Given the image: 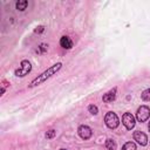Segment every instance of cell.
<instances>
[{
	"instance_id": "cell-9",
	"label": "cell",
	"mask_w": 150,
	"mask_h": 150,
	"mask_svg": "<svg viewBox=\"0 0 150 150\" xmlns=\"http://www.w3.org/2000/svg\"><path fill=\"white\" fill-rule=\"evenodd\" d=\"M60 46L64 49H70L73 47V41L69 36H62L60 39Z\"/></svg>"
},
{
	"instance_id": "cell-12",
	"label": "cell",
	"mask_w": 150,
	"mask_h": 150,
	"mask_svg": "<svg viewBox=\"0 0 150 150\" xmlns=\"http://www.w3.org/2000/svg\"><path fill=\"white\" fill-rule=\"evenodd\" d=\"M122 150H137V149H136V144L134 142H127L122 146Z\"/></svg>"
},
{
	"instance_id": "cell-7",
	"label": "cell",
	"mask_w": 150,
	"mask_h": 150,
	"mask_svg": "<svg viewBox=\"0 0 150 150\" xmlns=\"http://www.w3.org/2000/svg\"><path fill=\"white\" fill-rule=\"evenodd\" d=\"M134 139L139 144V145H146L148 144V137L144 132L137 130L134 132Z\"/></svg>"
},
{
	"instance_id": "cell-5",
	"label": "cell",
	"mask_w": 150,
	"mask_h": 150,
	"mask_svg": "<svg viewBox=\"0 0 150 150\" xmlns=\"http://www.w3.org/2000/svg\"><path fill=\"white\" fill-rule=\"evenodd\" d=\"M122 123L128 130H131L135 127V117L131 115V112H124L122 116Z\"/></svg>"
},
{
	"instance_id": "cell-19",
	"label": "cell",
	"mask_w": 150,
	"mask_h": 150,
	"mask_svg": "<svg viewBox=\"0 0 150 150\" xmlns=\"http://www.w3.org/2000/svg\"><path fill=\"white\" fill-rule=\"evenodd\" d=\"M60 150H67V149H60Z\"/></svg>"
},
{
	"instance_id": "cell-8",
	"label": "cell",
	"mask_w": 150,
	"mask_h": 150,
	"mask_svg": "<svg viewBox=\"0 0 150 150\" xmlns=\"http://www.w3.org/2000/svg\"><path fill=\"white\" fill-rule=\"evenodd\" d=\"M115 98H116V88H114V89H111L110 91L105 93V94L103 95V97H102L103 102H107V103L112 102Z\"/></svg>"
},
{
	"instance_id": "cell-11",
	"label": "cell",
	"mask_w": 150,
	"mask_h": 150,
	"mask_svg": "<svg viewBox=\"0 0 150 150\" xmlns=\"http://www.w3.org/2000/svg\"><path fill=\"white\" fill-rule=\"evenodd\" d=\"M116 143H115V141H112L111 138H108L107 141H105V148L108 149V150H116Z\"/></svg>"
},
{
	"instance_id": "cell-3",
	"label": "cell",
	"mask_w": 150,
	"mask_h": 150,
	"mask_svg": "<svg viewBox=\"0 0 150 150\" xmlns=\"http://www.w3.org/2000/svg\"><path fill=\"white\" fill-rule=\"evenodd\" d=\"M32 70V64L28 60H22L21 63H20V67L15 70V76L18 77H23L26 75H28V73Z\"/></svg>"
},
{
	"instance_id": "cell-4",
	"label": "cell",
	"mask_w": 150,
	"mask_h": 150,
	"mask_svg": "<svg viewBox=\"0 0 150 150\" xmlns=\"http://www.w3.org/2000/svg\"><path fill=\"white\" fill-rule=\"evenodd\" d=\"M150 117V108L146 107V105H141L138 109H137V112H136V118L139 121V122H145L148 121Z\"/></svg>"
},
{
	"instance_id": "cell-13",
	"label": "cell",
	"mask_w": 150,
	"mask_h": 150,
	"mask_svg": "<svg viewBox=\"0 0 150 150\" xmlns=\"http://www.w3.org/2000/svg\"><path fill=\"white\" fill-rule=\"evenodd\" d=\"M142 100H144V101H150V88H148V89H145L143 93H142Z\"/></svg>"
},
{
	"instance_id": "cell-14",
	"label": "cell",
	"mask_w": 150,
	"mask_h": 150,
	"mask_svg": "<svg viewBox=\"0 0 150 150\" xmlns=\"http://www.w3.org/2000/svg\"><path fill=\"white\" fill-rule=\"evenodd\" d=\"M88 110H89V112H90V114H93V115H96V114L98 112L97 107H96V105H94V104H90V105L88 107Z\"/></svg>"
},
{
	"instance_id": "cell-17",
	"label": "cell",
	"mask_w": 150,
	"mask_h": 150,
	"mask_svg": "<svg viewBox=\"0 0 150 150\" xmlns=\"http://www.w3.org/2000/svg\"><path fill=\"white\" fill-rule=\"evenodd\" d=\"M46 47H47V46H46V45H43V43H42V45H40V47H39V48H40V50H41V52H42V53H43V52H46V49H47V48H46Z\"/></svg>"
},
{
	"instance_id": "cell-10",
	"label": "cell",
	"mask_w": 150,
	"mask_h": 150,
	"mask_svg": "<svg viewBox=\"0 0 150 150\" xmlns=\"http://www.w3.org/2000/svg\"><path fill=\"white\" fill-rule=\"evenodd\" d=\"M27 6H28V2L26 1V0H19V1H16V4H15V7H16V9L18 11H25L26 8H27Z\"/></svg>"
},
{
	"instance_id": "cell-2",
	"label": "cell",
	"mask_w": 150,
	"mask_h": 150,
	"mask_svg": "<svg viewBox=\"0 0 150 150\" xmlns=\"http://www.w3.org/2000/svg\"><path fill=\"white\" fill-rule=\"evenodd\" d=\"M104 123H105V125H107L109 129H115V128L118 127L120 120H118V117H117V115H116L115 112L109 111V112H107L105 116H104Z\"/></svg>"
},
{
	"instance_id": "cell-16",
	"label": "cell",
	"mask_w": 150,
	"mask_h": 150,
	"mask_svg": "<svg viewBox=\"0 0 150 150\" xmlns=\"http://www.w3.org/2000/svg\"><path fill=\"white\" fill-rule=\"evenodd\" d=\"M45 30V27L43 26H38L36 29H35V33H42Z\"/></svg>"
},
{
	"instance_id": "cell-6",
	"label": "cell",
	"mask_w": 150,
	"mask_h": 150,
	"mask_svg": "<svg viewBox=\"0 0 150 150\" xmlns=\"http://www.w3.org/2000/svg\"><path fill=\"white\" fill-rule=\"evenodd\" d=\"M77 132L82 139H89L93 136V131L88 125H80L77 129Z\"/></svg>"
},
{
	"instance_id": "cell-1",
	"label": "cell",
	"mask_w": 150,
	"mask_h": 150,
	"mask_svg": "<svg viewBox=\"0 0 150 150\" xmlns=\"http://www.w3.org/2000/svg\"><path fill=\"white\" fill-rule=\"evenodd\" d=\"M61 67H62V63H61V62H57V63L53 64V66L49 67L47 70H45L43 73H41L40 75H38V77H35V79L29 83L28 87H29V88H34V87H36V86L43 83L47 79H49L52 75H54L55 73H57V71L61 69Z\"/></svg>"
},
{
	"instance_id": "cell-18",
	"label": "cell",
	"mask_w": 150,
	"mask_h": 150,
	"mask_svg": "<svg viewBox=\"0 0 150 150\" xmlns=\"http://www.w3.org/2000/svg\"><path fill=\"white\" fill-rule=\"evenodd\" d=\"M148 129H149V131H150V122H149V124H148Z\"/></svg>"
},
{
	"instance_id": "cell-15",
	"label": "cell",
	"mask_w": 150,
	"mask_h": 150,
	"mask_svg": "<svg viewBox=\"0 0 150 150\" xmlns=\"http://www.w3.org/2000/svg\"><path fill=\"white\" fill-rule=\"evenodd\" d=\"M55 134H56L55 130H53V129H52V130H48V131L46 132V138H48V139H49V138H53V137L55 136Z\"/></svg>"
}]
</instances>
